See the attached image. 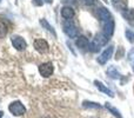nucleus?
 <instances>
[{
    "label": "nucleus",
    "mask_w": 134,
    "mask_h": 118,
    "mask_svg": "<svg viewBox=\"0 0 134 118\" xmlns=\"http://www.w3.org/2000/svg\"><path fill=\"white\" fill-rule=\"evenodd\" d=\"M61 16L65 20H71L74 17V9L71 6H64L61 8Z\"/></svg>",
    "instance_id": "nucleus-12"
},
{
    "label": "nucleus",
    "mask_w": 134,
    "mask_h": 118,
    "mask_svg": "<svg viewBox=\"0 0 134 118\" xmlns=\"http://www.w3.org/2000/svg\"><path fill=\"white\" fill-rule=\"evenodd\" d=\"M63 26H64V32H65L69 38H75L76 35H78V33H79L78 27H76L75 24L72 20H65Z\"/></svg>",
    "instance_id": "nucleus-3"
},
{
    "label": "nucleus",
    "mask_w": 134,
    "mask_h": 118,
    "mask_svg": "<svg viewBox=\"0 0 134 118\" xmlns=\"http://www.w3.org/2000/svg\"><path fill=\"white\" fill-rule=\"evenodd\" d=\"M0 1H1V0H0Z\"/></svg>",
    "instance_id": "nucleus-29"
},
{
    "label": "nucleus",
    "mask_w": 134,
    "mask_h": 118,
    "mask_svg": "<svg viewBox=\"0 0 134 118\" xmlns=\"http://www.w3.org/2000/svg\"><path fill=\"white\" fill-rule=\"evenodd\" d=\"M82 106L85 109H101V105L100 104L94 103V102H88V100H85L82 103Z\"/></svg>",
    "instance_id": "nucleus-16"
},
{
    "label": "nucleus",
    "mask_w": 134,
    "mask_h": 118,
    "mask_svg": "<svg viewBox=\"0 0 134 118\" xmlns=\"http://www.w3.org/2000/svg\"><path fill=\"white\" fill-rule=\"evenodd\" d=\"M33 46H34V49L37 50L39 53H47L49 50V46H48V43L46 42V40L44 39H37L34 40V43H33Z\"/></svg>",
    "instance_id": "nucleus-6"
},
{
    "label": "nucleus",
    "mask_w": 134,
    "mask_h": 118,
    "mask_svg": "<svg viewBox=\"0 0 134 118\" xmlns=\"http://www.w3.org/2000/svg\"><path fill=\"white\" fill-rule=\"evenodd\" d=\"M124 56H125V50H124V47H122V46H119L118 51H116V54H115V59H116V60H119V59L122 58Z\"/></svg>",
    "instance_id": "nucleus-19"
},
{
    "label": "nucleus",
    "mask_w": 134,
    "mask_h": 118,
    "mask_svg": "<svg viewBox=\"0 0 134 118\" xmlns=\"http://www.w3.org/2000/svg\"><path fill=\"white\" fill-rule=\"evenodd\" d=\"M39 23H40V25H41L42 27H44V28H46V30L48 31V32H51L52 34H53L54 37L57 38V32H55V30H54V27H53V26H51V24H49L48 21L46 20V19H40V21H39Z\"/></svg>",
    "instance_id": "nucleus-13"
},
{
    "label": "nucleus",
    "mask_w": 134,
    "mask_h": 118,
    "mask_svg": "<svg viewBox=\"0 0 134 118\" xmlns=\"http://www.w3.org/2000/svg\"><path fill=\"white\" fill-rule=\"evenodd\" d=\"M63 1H64V2H67V1H69V0H63Z\"/></svg>",
    "instance_id": "nucleus-26"
},
{
    "label": "nucleus",
    "mask_w": 134,
    "mask_h": 118,
    "mask_svg": "<svg viewBox=\"0 0 134 118\" xmlns=\"http://www.w3.org/2000/svg\"><path fill=\"white\" fill-rule=\"evenodd\" d=\"M107 73H108V76L111 77V78H113V79L120 78V73L116 71V69L114 66H109L108 69H107Z\"/></svg>",
    "instance_id": "nucleus-15"
},
{
    "label": "nucleus",
    "mask_w": 134,
    "mask_h": 118,
    "mask_svg": "<svg viewBox=\"0 0 134 118\" xmlns=\"http://www.w3.org/2000/svg\"><path fill=\"white\" fill-rule=\"evenodd\" d=\"M113 50H114V46L113 45H109V46L107 47L101 54H100V57L98 58V63H99L100 65L106 64V63L108 61V59L112 57V54H113Z\"/></svg>",
    "instance_id": "nucleus-7"
},
{
    "label": "nucleus",
    "mask_w": 134,
    "mask_h": 118,
    "mask_svg": "<svg viewBox=\"0 0 134 118\" xmlns=\"http://www.w3.org/2000/svg\"><path fill=\"white\" fill-rule=\"evenodd\" d=\"M94 85L97 86V89L100 91V92H104V93H106V95H108L109 97H114V93H113V91H111L108 88H107L106 85H105L104 83H101V81H99V80H94Z\"/></svg>",
    "instance_id": "nucleus-10"
},
{
    "label": "nucleus",
    "mask_w": 134,
    "mask_h": 118,
    "mask_svg": "<svg viewBox=\"0 0 134 118\" xmlns=\"http://www.w3.org/2000/svg\"><path fill=\"white\" fill-rule=\"evenodd\" d=\"M130 60H131V64L133 66V71H134V51H132L130 53Z\"/></svg>",
    "instance_id": "nucleus-23"
},
{
    "label": "nucleus",
    "mask_w": 134,
    "mask_h": 118,
    "mask_svg": "<svg viewBox=\"0 0 134 118\" xmlns=\"http://www.w3.org/2000/svg\"><path fill=\"white\" fill-rule=\"evenodd\" d=\"M104 1H106V2H107V0H104Z\"/></svg>",
    "instance_id": "nucleus-28"
},
{
    "label": "nucleus",
    "mask_w": 134,
    "mask_h": 118,
    "mask_svg": "<svg viewBox=\"0 0 134 118\" xmlns=\"http://www.w3.org/2000/svg\"><path fill=\"white\" fill-rule=\"evenodd\" d=\"M75 45L80 50H86L90 47V40H88L85 35H80V37H78V39H76Z\"/></svg>",
    "instance_id": "nucleus-11"
},
{
    "label": "nucleus",
    "mask_w": 134,
    "mask_h": 118,
    "mask_svg": "<svg viewBox=\"0 0 134 118\" xmlns=\"http://www.w3.org/2000/svg\"><path fill=\"white\" fill-rule=\"evenodd\" d=\"M108 40H109V38L106 37L104 33L98 34L97 37L93 39V42L90 44L88 50H90V51H92V52H98L100 50V47L104 46V45H106L107 43H108Z\"/></svg>",
    "instance_id": "nucleus-1"
},
{
    "label": "nucleus",
    "mask_w": 134,
    "mask_h": 118,
    "mask_svg": "<svg viewBox=\"0 0 134 118\" xmlns=\"http://www.w3.org/2000/svg\"><path fill=\"white\" fill-rule=\"evenodd\" d=\"M81 2H82L85 6H93V5L95 4V1L97 0H80Z\"/></svg>",
    "instance_id": "nucleus-21"
},
{
    "label": "nucleus",
    "mask_w": 134,
    "mask_h": 118,
    "mask_svg": "<svg viewBox=\"0 0 134 118\" xmlns=\"http://www.w3.org/2000/svg\"><path fill=\"white\" fill-rule=\"evenodd\" d=\"M113 1H119V0H112V2H113Z\"/></svg>",
    "instance_id": "nucleus-27"
},
{
    "label": "nucleus",
    "mask_w": 134,
    "mask_h": 118,
    "mask_svg": "<svg viewBox=\"0 0 134 118\" xmlns=\"http://www.w3.org/2000/svg\"><path fill=\"white\" fill-rule=\"evenodd\" d=\"M105 107H106V109L108 110V111L111 112V114L113 115L114 117H116V118H122V116H121V114H120V111H119L118 109H115L114 106H112L109 103H105Z\"/></svg>",
    "instance_id": "nucleus-14"
},
{
    "label": "nucleus",
    "mask_w": 134,
    "mask_h": 118,
    "mask_svg": "<svg viewBox=\"0 0 134 118\" xmlns=\"http://www.w3.org/2000/svg\"><path fill=\"white\" fill-rule=\"evenodd\" d=\"M125 34H126V38H127L128 42H130V43H134V32H133V31L126 30Z\"/></svg>",
    "instance_id": "nucleus-20"
},
{
    "label": "nucleus",
    "mask_w": 134,
    "mask_h": 118,
    "mask_svg": "<svg viewBox=\"0 0 134 118\" xmlns=\"http://www.w3.org/2000/svg\"><path fill=\"white\" fill-rule=\"evenodd\" d=\"M98 14H99V19L102 21V24L113 20V17H112L111 12H109L106 7H100V8L98 9Z\"/></svg>",
    "instance_id": "nucleus-8"
},
{
    "label": "nucleus",
    "mask_w": 134,
    "mask_h": 118,
    "mask_svg": "<svg viewBox=\"0 0 134 118\" xmlns=\"http://www.w3.org/2000/svg\"><path fill=\"white\" fill-rule=\"evenodd\" d=\"M32 4L34 5V6H42L44 0H32Z\"/></svg>",
    "instance_id": "nucleus-22"
},
{
    "label": "nucleus",
    "mask_w": 134,
    "mask_h": 118,
    "mask_svg": "<svg viewBox=\"0 0 134 118\" xmlns=\"http://www.w3.org/2000/svg\"><path fill=\"white\" fill-rule=\"evenodd\" d=\"M125 18L130 21L131 24L134 25V8H131V9H126V12L124 13Z\"/></svg>",
    "instance_id": "nucleus-17"
},
{
    "label": "nucleus",
    "mask_w": 134,
    "mask_h": 118,
    "mask_svg": "<svg viewBox=\"0 0 134 118\" xmlns=\"http://www.w3.org/2000/svg\"><path fill=\"white\" fill-rule=\"evenodd\" d=\"M2 116H4V112L0 111V118H2Z\"/></svg>",
    "instance_id": "nucleus-25"
},
{
    "label": "nucleus",
    "mask_w": 134,
    "mask_h": 118,
    "mask_svg": "<svg viewBox=\"0 0 134 118\" xmlns=\"http://www.w3.org/2000/svg\"><path fill=\"white\" fill-rule=\"evenodd\" d=\"M11 42H12L13 47L15 50H18V51H24V50L27 47V43H26V40L24 39L23 37H20V35H16V34L12 35Z\"/></svg>",
    "instance_id": "nucleus-5"
},
{
    "label": "nucleus",
    "mask_w": 134,
    "mask_h": 118,
    "mask_svg": "<svg viewBox=\"0 0 134 118\" xmlns=\"http://www.w3.org/2000/svg\"><path fill=\"white\" fill-rule=\"evenodd\" d=\"M39 72L44 78H48L53 74L54 72V66L52 63H42V64L39 65Z\"/></svg>",
    "instance_id": "nucleus-4"
},
{
    "label": "nucleus",
    "mask_w": 134,
    "mask_h": 118,
    "mask_svg": "<svg viewBox=\"0 0 134 118\" xmlns=\"http://www.w3.org/2000/svg\"><path fill=\"white\" fill-rule=\"evenodd\" d=\"M44 2H46V4H52L53 0H44Z\"/></svg>",
    "instance_id": "nucleus-24"
},
{
    "label": "nucleus",
    "mask_w": 134,
    "mask_h": 118,
    "mask_svg": "<svg viewBox=\"0 0 134 118\" xmlns=\"http://www.w3.org/2000/svg\"><path fill=\"white\" fill-rule=\"evenodd\" d=\"M114 32V20L107 21V23H104V28H102V33H104L106 37H111Z\"/></svg>",
    "instance_id": "nucleus-9"
},
{
    "label": "nucleus",
    "mask_w": 134,
    "mask_h": 118,
    "mask_svg": "<svg viewBox=\"0 0 134 118\" xmlns=\"http://www.w3.org/2000/svg\"><path fill=\"white\" fill-rule=\"evenodd\" d=\"M8 110H9V112H11L13 116H16V117L23 116V115L26 112L25 105H24L20 100H15V102L11 103L9 106H8Z\"/></svg>",
    "instance_id": "nucleus-2"
},
{
    "label": "nucleus",
    "mask_w": 134,
    "mask_h": 118,
    "mask_svg": "<svg viewBox=\"0 0 134 118\" xmlns=\"http://www.w3.org/2000/svg\"><path fill=\"white\" fill-rule=\"evenodd\" d=\"M7 32H8V30H7L6 24L2 23V21H0V39H1V38H5V37H6Z\"/></svg>",
    "instance_id": "nucleus-18"
}]
</instances>
